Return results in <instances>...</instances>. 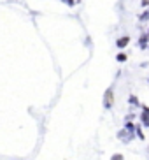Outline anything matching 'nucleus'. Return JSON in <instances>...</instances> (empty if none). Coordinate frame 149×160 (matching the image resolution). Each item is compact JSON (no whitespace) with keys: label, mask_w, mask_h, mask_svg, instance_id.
Here are the masks:
<instances>
[{"label":"nucleus","mask_w":149,"mask_h":160,"mask_svg":"<svg viewBox=\"0 0 149 160\" xmlns=\"http://www.w3.org/2000/svg\"><path fill=\"white\" fill-rule=\"evenodd\" d=\"M112 104H114V92H112V88H107V92L103 95V108L111 109Z\"/></svg>","instance_id":"obj_1"},{"label":"nucleus","mask_w":149,"mask_h":160,"mask_svg":"<svg viewBox=\"0 0 149 160\" xmlns=\"http://www.w3.org/2000/svg\"><path fill=\"white\" fill-rule=\"evenodd\" d=\"M144 111H142V114H140V120H142V123H144V127H149V108L147 106H144Z\"/></svg>","instance_id":"obj_2"},{"label":"nucleus","mask_w":149,"mask_h":160,"mask_svg":"<svg viewBox=\"0 0 149 160\" xmlns=\"http://www.w3.org/2000/svg\"><path fill=\"white\" fill-rule=\"evenodd\" d=\"M128 44H130V37H128V35H125V37H119V39L116 41V46H118V48H126Z\"/></svg>","instance_id":"obj_3"},{"label":"nucleus","mask_w":149,"mask_h":160,"mask_svg":"<svg viewBox=\"0 0 149 160\" xmlns=\"http://www.w3.org/2000/svg\"><path fill=\"white\" fill-rule=\"evenodd\" d=\"M132 136H133V134H132V130L130 132H125V130L119 132V139H121V141H130Z\"/></svg>","instance_id":"obj_4"},{"label":"nucleus","mask_w":149,"mask_h":160,"mask_svg":"<svg viewBox=\"0 0 149 160\" xmlns=\"http://www.w3.org/2000/svg\"><path fill=\"white\" fill-rule=\"evenodd\" d=\"M147 39H149L147 33H146V35H142V37L139 39V46L140 48H146V46H147Z\"/></svg>","instance_id":"obj_5"},{"label":"nucleus","mask_w":149,"mask_h":160,"mask_svg":"<svg viewBox=\"0 0 149 160\" xmlns=\"http://www.w3.org/2000/svg\"><path fill=\"white\" fill-rule=\"evenodd\" d=\"M126 58H128V57H126V53H119V55L116 57V60L118 62H126Z\"/></svg>","instance_id":"obj_6"},{"label":"nucleus","mask_w":149,"mask_h":160,"mask_svg":"<svg viewBox=\"0 0 149 160\" xmlns=\"http://www.w3.org/2000/svg\"><path fill=\"white\" fill-rule=\"evenodd\" d=\"M139 18H140V19H149V9L146 11V12H142V14H140Z\"/></svg>","instance_id":"obj_7"},{"label":"nucleus","mask_w":149,"mask_h":160,"mask_svg":"<svg viewBox=\"0 0 149 160\" xmlns=\"http://www.w3.org/2000/svg\"><path fill=\"white\" fill-rule=\"evenodd\" d=\"M111 160H125V158H123V155L116 153V155H112V158H111Z\"/></svg>","instance_id":"obj_8"},{"label":"nucleus","mask_w":149,"mask_h":160,"mask_svg":"<svg viewBox=\"0 0 149 160\" xmlns=\"http://www.w3.org/2000/svg\"><path fill=\"white\" fill-rule=\"evenodd\" d=\"M137 134H139L140 139H144V134H142V130H140V127H137Z\"/></svg>","instance_id":"obj_9"},{"label":"nucleus","mask_w":149,"mask_h":160,"mask_svg":"<svg viewBox=\"0 0 149 160\" xmlns=\"http://www.w3.org/2000/svg\"><path fill=\"white\" fill-rule=\"evenodd\" d=\"M63 4H67V5H74V0H61Z\"/></svg>","instance_id":"obj_10"},{"label":"nucleus","mask_w":149,"mask_h":160,"mask_svg":"<svg viewBox=\"0 0 149 160\" xmlns=\"http://www.w3.org/2000/svg\"><path fill=\"white\" fill-rule=\"evenodd\" d=\"M140 4H142V7H146V5H149V0H142Z\"/></svg>","instance_id":"obj_11"},{"label":"nucleus","mask_w":149,"mask_h":160,"mask_svg":"<svg viewBox=\"0 0 149 160\" xmlns=\"http://www.w3.org/2000/svg\"><path fill=\"white\" fill-rule=\"evenodd\" d=\"M147 35H149V32H147Z\"/></svg>","instance_id":"obj_12"}]
</instances>
